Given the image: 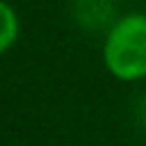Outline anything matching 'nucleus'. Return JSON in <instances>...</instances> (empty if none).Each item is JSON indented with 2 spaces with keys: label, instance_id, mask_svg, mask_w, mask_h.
<instances>
[{
  "label": "nucleus",
  "instance_id": "obj_1",
  "mask_svg": "<svg viewBox=\"0 0 146 146\" xmlns=\"http://www.w3.org/2000/svg\"><path fill=\"white\" fill-rule=\"evenodd\" d=\"M103 62L107 71L123 82L146 78V16L128 14L119 18L103 46Z\"/></svg>",
  "mask_w": 146,
  "mask_h": 146
},
{
  "label": "nucleus",
  "instance_id": "obj_2",
  "mask_svg": "<svg viewBox=\"0 0 146 146\" xmlns=\"http://www.w3.org/2000/svg\"><path fill=\"white\" fill-rule=\"evenodd\" d=\"M18 36V16L16 11L0 0V52L9 50Z\"/></svg>",
  "mask_w": 146,
  "mask_h": 146
}]
</instances>
